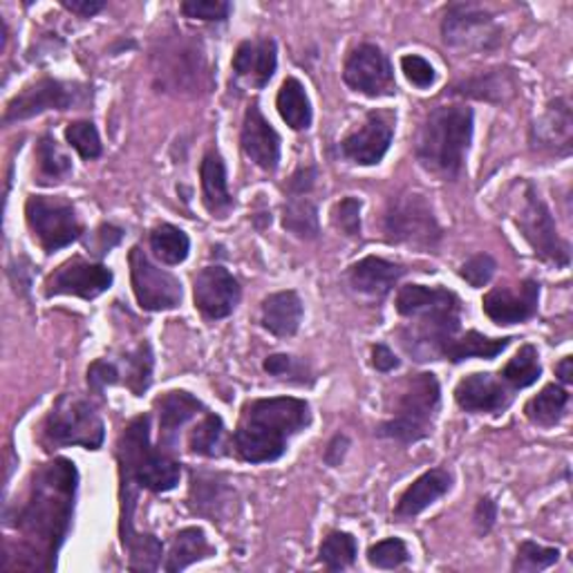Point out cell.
I'll return each instance as SVG.
<instances>
[{
    "label": "cell",
    "mask_w": 573,
    "mask_h": 573,
    "mask_svg": "<svg viewBox=\"0 0 573 573\" xmlns=\"http://www.w3.org/2000/svg\"><path fill=\"white\" fill-rule=\"evenodd\" d=\"M112 271L97 263L72 258L46 280V296H79L92 300L112 287Z\"/></svg>",
    "instance_id": "obj_15"
},
{
    "label": "cell",
    "mask_w": 573,
    "mask_h": 573,
    "mask_svg": "<svg viewBox=\"0 0 573 573\" xmlns=\"http://www.w3.org/2000/svg\"><path fill=\"white\" fill-rule=\"evenodd\" d=\"M393 137H395L393 112H367L365 121L340 141V152L358 166H374L386 157L393 144Z\"/></svg>",
    "instance_id": "obj_14"
},
{
    "label": "cell",
    "mask_w": 573,
    "mask_h": 573,
    "mask_svg": "<svg viewBox=\"0 0 573 573\" xmlns=\"http://www.w3.org/2000/svg\"><path fill=\"white\" fill-rule=\"evenodd\" d=\"M404 274L406 269L402 265L388 263L376 256H367L356 265H352L347 278L354 292L372 298H384L399 283Z\"/></svg>",
    "instance_id": "obj_21"
},
{
    "label": "cell",
    "mask_w": 573,
    "mask_h": 573,
    "mask_svg": "<svg viewBox=\"0 0 573 573\" xmlns=\"http://www.w3.org/2000/svg\"><path fill=\"white\" fill-rule=\"evenodd\" d=\"M240 144L245 155L267 172H274L280 161V135L254 103L243 121Z\"/></svg>",
    "instance_id": "obj_20"
},
{
    "label": "cell",
    "mask_w": 573,
    "mask_h": 573,
    "mask_svg": "<svg viewBox=\"0 0 573 573\" xmlns=\"http://www.w3.org/2000/svg\"><path fill=\"white\" fill-rule=\"evenodd\" d=\"M26 216L34 238L48 254L77 243L83 234L75 207L63 198L32 196L26 205Z\"/></svg>",
    "instance_id": "obj_10"
},
{
    "label": "cell",
    "mask_w": 573,
    "mask_h": 573,
    "mask_svg": "<svg viewBox=\"0 0 573 573\" xmlns=\"http://www.w3.org/2000/svg\"><path fill=\"white\" fill-rule=\"evenodd\" d=\"M128 369H126V386L135 397H141L150 381H152V352L148 343H141L135 352L128 354L126 358Z\"/></svg>",
    "instance_id": "obj_38"
},
{
    "label": "cell",
    "mask_w": 573,
    "mask_h": 573,
    "mask_svg": "<svg viewBox=\"0 0 573 573\" xmlns=\"http://www.w3.org/2000/svg\"><path fill=\"white\" fill-rule=\"evenodd\" d=\"M495 520H497V504L491 497H482L477 508H475V526H477V531L482 535L488 533L493 528Z\"/></svg>",
    "instance_id": "obj_50"
},
{
    "label": "cell",
    "mask_w": 573,
    "mask_h": 573,
    "mask_svg": "<svg viewBox=\"0 0 573 573\" xmlns=\"http://www.w3.org/2000/svg\"><path fill=\"white\" fill-rule=\"evenodd\" d=\"M260 323L278 338H289L300 329L303 300L296 292H278L263 300Z\"/></svg>",
    "instance_id": "obj_26"
},
{
    "label": "cell",
    "mask_w": 573,
    "mask_h": 573,
    "mask_svg": "<svg viewBox=\"0 0 573 573\" xmlns=\"http://www.w3.org/2000/svg\"><path fill=\"white\" fill-rule=\"evenodd\" d=\"M540 148H546L555 155H569L573 141V117L566 99L557 97L546 106L544 117L533 128Z\"/></svg>",
    "instance_id": "obj_24"
},
{
    "label": "cell",
    "mask_w": 573,
    "mask_h": 573,
    "mask_svg": "<svg viewBox=\"0 0 573 573\" xmlns=\"http://www.w3.org/2000/svg\"><path fill=\"white\" fill-rule=\"evenodd\" d=\"M132 571H155L161 560V542L155 535H135L128 544Z\"/></svg>",
    "instance_id": "obj_41"
},
{
    "label": "cell",
    "mask_w": 573,
    "mask_h": 573,
    "mask_svg": "<svg viewBox=\"0 0 573 573\" xmlns=\"http://www.w3.org/2000/svg\"><path fill=\"white\" fill-rule=\"evenodd\" d=\"M397 312L413 318V327L404 334V347L417 360L444 358L446 345L460 336L462 303L444 287L408 285L397 294Z\"/></svg>",
    "instance_id": "obj_2"
},
{
    "label": "cell",
    "mask_w": 573,
    "mask_h": 573,
    "mask_svg": "<svg viewBox=\"0 0 573 573\" xmlns=\"http://www.w3.org/2000/svg\"><path fill=\"white\" fill-rule=\"evenodd\" d=\"M345 83L365 97H393L397 92L395 72L384 50L360 43L354 48L343 68Z\"/></svg>",
    "instance_id": "obj_12"
},
{
    "label": "cell",
    "mask_w": 573,
    "mask_h": 573,
    "mask_svg": "<svg viewBox=\"0 0 573 573\" xmlns=\"http://www.w3.org/2000/svg\"><path fill=\"white\" fill-rule=\"evenodd\" d=\"M283 227L300 240H316L320 234L316 205L307 196H289L283 211Z\"/></svg>",
    "instance_id": "obj_32"
},
{
    "label": "cell",
    "mask_w": 573,
    "mask_h": 573,
    "mask_svg": "<svg viewBox=\"0 0 573 573\" xmlns=\"http://www.w3.org/2000/svg\"><path fill=\"white\" fill-rule=\"evenodd\" d=\"M540 285L522 280L517 285L495 287L484 296V312L497 325H515L528 320L537 312Z\"/></svg>",
    "instance_id": "obj_18"
},
{
    "label": "cell",
    "mask_w": 573,
    "mask_h": 573,
    "mask_svg": "<svg viewBox=\"0 0 573 573\" xmlns=\"http://www.w3.org/2000/svg\"><path fill=\"white\" fill-rule=\"evenodd\" d=\"M37 161H39V181H59L72 170V161L66 152H61L57 139L52 135L41 137L37 146Z\"/></svg>",
    "instance_id": "obj_36"
},
{
    "label": "cell",
    "mask_w": 573,
    "mask_h": 573,
    "mask_svg": "<svg viewBox=\"0 0 573 573\" xmlns=\"http://www.w3.org/2000/svg\"><path fill=\"white\" fill-rule=\"evenodd\" d=\"M372 365L378 372H393L399 367V358L395 356V352L388 345H374L372 347Z\"/></svg>",
    "instance_id": "obj_51"
},
{
    "label": "cell",
    "mask_w": 573,
    "mask_h": 573,
    "mask_svg": "<svg viewBox=\"0 0 573 573\" xmlns=\"http://www.w3.org/2000/svg\"><path fill=\"white\" fill-rule=\"evenodd\" d=\"M130 280L132 292L141 309L146 312H166L175 309L181 303V285L166 269L157 267L141 247L130 251Z\"/></svg>",
    "instance_id": "obj_11"
},
{
    "label": "cell",
    "mask_w": 573,
    "mask_h": 573,
    "mask_svg": "<svg viewBox=\"0 0 573 573\" xmlns=\"http://www.w3.org/2000/svg\"><path fill=\"white\" fill-rule=\"evenodd\" d=\"M444 43L453 48H491L500 41V30L488 10L473 3H455L442 23Z\"/></svg>",
    "instance_id": "obj_13"
},
{
    "label": "cell",
    "mask_w": 573,
    "mask_h": 573,
    "mask_svg": "<svg viewBox=\"0 0 573 573\" xmlns=\"http://www.w3.org/2000/svg\"><path fill=\"white\" fill-rule=\"evenodd\" d=\"M117 457L121 466V482L152 491L166 493L179 484L181 466L166 453L150 446V419L141 415L128 424L119 437Z\"/></svg>",
    "instance_id": "obj_5"
},
{
    "label": "cell",
    "mask_w": 573,
    "mask_h": 573,
    "mask_svg": "<svg viewBox=\"0 0 573 573\" xmlns=\"http://www.w3.org/2000/svg\"><path fill=\"white\" fill-rule=\"evenodd\" d=\"M513 338H486L484 334L471 329L464 336H455L446 349H444V358L453 360V363H462L466 358L480 356V358H495L497 354H502Z\"/></svg>",
    "instance_id": "obj_30"
},
{
    "label": "cell",
    "mask_w": 573,
    "mask_h": 573,
    "mask_svg": "<svg viewBox=\"0 0 573 573\" xmlns=\"http://www.w3.org/2000/svg\"><path fill=\"white\" fill-rule=\"evenodd\" d=\"M283 121L294 130H307L312 126V106L303 83L294 77L285 79L276 99Z\"/></svg>",
    "instance_id": "obj_29"
},
{
    "label": "cell",
    "mask_w": 573,
    "mask_h": 573,
    "mask_svg": "<svg viewBox=\"0 0 573 573\" xmlns=\"http://www.w3.org/2000/svg\"><path fill=\"white\" fill-rule=\"evenodd\" d=\"M515 225L540 260L551 263L555 267L569 265V245L560 238L555 220L544 200L537 196L533 184H524L522 202L515 214Z\"/></svg>",
    "instance_id": "obj_9"
},
{
    "label": "cell",
    "mask_w": 573,
    "mask_h": 573,
    "mask_svg": "<svg viewBox=\"0 0 573 573\" xmlns=\"http://www.w3.org/2000/svg\"><path fill=\"white\" fill-rule=\"evenodd\" d=\"M276 66L278 57L276 43L271 39L245 41L234 55V72L256 88H265L271 81Z\"/></svg>",
    "instance_id": "obj_22"
},
{
    "label": "cell",
    "mask_w": 573,
    "mask_h": 573,
    "mask_svg": "<svg viewBox=\"0 0 573 573\" xmlns=\"http://www.w3.org/2000/svg\"><path fill=\"white\" fill-rule=\"evenodd\" d=\"M560 560V551L553 546H542L537 542H522L513 562V571L515 573H535V571H544L551 564H555Z\"/></svg>",
    "instance_id": "obj_39"
},
{
    "label": "cell",
    "mask_w": 573,
    "mask_h": 573,
    "mask_svg": "<svg viewBox=\"0 0 573 573\" xmlns=\"http://www.w3.org/2000/svg\"><path fill=\"white\" fill-rule=\"evenodd\" d=\"M117 384H119V369H117L115 363H110L106 358H99L90 365L88 386L97 397H101L108 386H117Z\"/></svg>",
    "instance_id": "obj_46"
},
{
    "label": "cell",
    "mask_w": 573,
    "mask_h": 573,
    "mask_svg": "<svg viewBox=\"0 0 573 573\" xmlns=\"http://www.w3.org/2000/svg\"><path fill=\"white\" fill-rule=\"evenodd\" d=\"M265 369L278 378H287V374H300L303 365L287 354H274L265 360Z\"/></svg>",
    "instance_id": "obj_48"
},
{
    "label": "cell",
    "mask_w": 573,
    "mask_h": 573,
    "mask_svg": "<svg viewBox=\"0 0 573 573\" xmlns=\"http://www.w3.org/2000/svg\"><path fill=\"white\" fill-rule=\"evenodd\" d=\"M356 553H358V546H356L354 535L343 533V531H334V533H329V535L323 540L320 551H318V557H320V562H323L329 571H343V569H347V566L354 564Z\"/></svg>",
    "instance_id": "obj_37"
},
{
    "label": "cell",
    "mask_w": 573,
    "mask_h": 573,
    "mask_svg": "<svg viewBox=\"0 0 573 573\" xmlns=\"http://www.w3.org/2000/svg\"><path fill=\"white\" fill-rule=\"evenodd\" d=\"M573 358L571 356H564L557 365H555V376L562 381V384L564 386H569L571 384V381H573Z\"/></svg>",
    "instance_id": "obj_53"
},
{
    "label": "cell",
    "mask_w": 573,
    "mask_h": 573,
    "mask_svg": "<svg viewBox=\"0 0 573 573\" xmlns=\"http://www.w3.org/2000/svg\"><path fill=\"white\" fill-rule=\"evenodd\" d=\"M314 181H316V168H312V166L298 168L287 184L289 196H307L314 188Z\"/></svg>",
    "instance_id": "obj_49"
},
{
    "label": "cell",
    "mask_w": 573,
    "mask_h": 573,
    "mask_svg": "<svg viewBox=\"0 0 573 573\" xmlns=\"http://www.w3.org/2000/svg\"><path fill=\"white\" fill-rule=\"evenodd\" d=\"M202 196H205V207L209 214L225 218L234 209V198L229 194L227 184V166L220 157V152L209 150L202 159Z\"/></svg>",
    "instance_id": "obj_27"
},
{
    "label": "cell",
    "mask_w": 573,
    "mask_h": 573,
    "mask_svg": "<svg viewBox=\"0 0 573 573\" xmlns=\"http://www.w3.org/2000/svg\"><path fill=\"white\" fill-rule=\"evenodd\" d=\"M451 484H453V477L444 468H435V471L424 473L419 480H415L406 488V493L402 495V500H399V504L395 508V515L399 520L419 515L431 504H435L439 497H444L451 491Z\"/></svg>",
    "instance_id": "obj_25"
},
{
    "label": "cell",
    "mask_w": 573,
    "mask_h": 573,
    "mask_svg": "<svg viewBox=\"0 0 573 573\" xmlns=\"http://www.w3.org/2000/svg\"><path fill=\"white\" fill-rule=\"evenodd\" d=\"M473 137V110L466 106H442L422 124L417 137L419 164L442 177L457 179Z\"/></svg>",
    "instance_id": "obj_4"
},
{
    "label": "cell",
    "mask_w": 573,
    "mask_h": 573,
    "mask_svg": "<svg viewBox=\"0 0 573 573\" xmlns=\"http://www.w3.org/2000/svg\"><path fill=\"white\" fill-rule=\"evenodd\" d=\"M79 473L72 462L55 460L34 475L30 497L17 513V528L26 537L23 549L32 557V569L50 571L68 535Z\"/></svg>",
    "instance_id": "obj_1"
},
{
    "label": "cell",
    "mask_w": 573,
    "mask_h": 573,
    "mask_svg": "<svg viewBox=\"0 0 573 573\" xmlns=\"http://www.w3.org/2000/svg\"><path fill=\"white\" fill-rule=\"evenodd\" d=\"M190 453L202 457L227 455V428L218 415H205V419L188 435Z\"/></svg>",
    "instance_id": "obj_33"
},
{
    "label": "cell",
    "mask_w": 573,
    "mask_h": 573,
    "mask_svg": "<svg viewBox=\"0 0 573 573\" xmlns=\"http://www.w3.org/2000/svg\"><path fill=\"white\" fill-rule=\"evenodd\" d=\"M439 381L435 374H417L406 381L397 397L395 413L388 422L378 426L381 437H391L402 444H415L431 435L435 415L439 411Z\"/></svg>",
    "instance_id": "obj_6"
},
{
    "label": "cell",
    "mask_w": 573,
    "mask_h": 573,
    "mask_svg": "<svg viewBox=\"0 0 573 573\" xmlns=\"http://www.w3.org/2000/svg\"><path fill=\"white\" fill-rule=\"evenodd\" d=\"M367 560L376 569H399L411 560V551L404 540L388 537L384 542H376L367 551Z\"/></svg>",
    "instance_id": "obj_40"
},
{
    "label": "cell",
    "mask_w": 573,
    "mask_h": 573,
    "mask_svg": "<svg viewBox=\"0 0 573 573\" xmlns=\"http://www.w3.org/2000/svg\"><path fill=\"white\" fill-rule=\"evenodd\" d=\"M511 386H506L502 376L495 378L488 372L471 374L460 381V386L455 391V402L462 411L466 413H488L497 415L508 408L513 395Z\"/></svg>",
    "instance_id": "obj_19"
},
{
    "label": "cell",
    "mask_w": 573,
    "mask_h": 573,
    "mask_svg": "<svg viewBox=\"0 0 573 573\" xmlns=\"http://www.w3.org/2000/svg\"><path fill=\"white\" fill-rule=\"evenodd\" d=\"M150 249L164 265H179L188 258L190 240L181 229L172 225H159L150 231Z\"/></svg>",
    "instance_id": "obj_35"
},
{
    "label": "cell",
    "mask_w": 573,
    "mask_h": 573,
    "mask_svg": "<svg viewBox=\"0 0 573 573\" xmlns=\"http://www.w3.org/2000/svg\"><path fill=\"white\" fill-rule=\"evenodd\" d=\"M155 408L159 413V448L168 451L175 446L179 428L205 411V406L194 395H188L184 391L161 395L155 402Z\"/></svg>",
    "instance_id": "obj_23"
},
{
    "label": "cell",
    "mask_w": 573,
    "mask_h": 573,
    "mask_svg": "<svg viewBox=\"0 0 573 573\" xmlns=\"http://www.w3.org/2000/svg\"><path fill=\"white\" fill-rule=\"evenodd\" d=\"M332 223L343 236L358 238L360 236V202L356 198L340 200L332 211Z\"/></svg>",
    "instance_id": "obj_43"
},
{
    "label": "cell",
    "mask_w": 573,
    "mask_h": 573,
    "mask_svg": "<svg viewBox=\"0 0 573 573\" xmlns=\"http://www.w3.org/2000/svg\"><path fill=\"white\" fill-rule=\"evenodd\" d=\"M495 269H497V263L493 260V256H488V254H477V256H473L468 263L462 265L460 276H462L471 287L480 289V287H484V285L491 283Z\"/></svg>",
    "instance_id": "obj_45"
},
{
    "label": "cell",
    "mask_w": 573,
    "mask_h": 573,
    "mask_svg": "<svg viewBox=\"0 0 573 573\" xmlns=\"http://www.w3.org/2000/svg\"><path fill=\"white\" fill-rule=\"evenodd\" d=\"M196 307L209 320H220L234 314L240 303V283L225 267H207L196 276Z\"/></svg>",
    "instance_id": "obj_17"
},
{
    "label": "cell",
    "mask_w": 573,
    "mask_h": 573,
    "mask_svg": "<svg viewBox=\"0 0 573 573\" xmlns=\"http://www.w3.org/2000/svg\"><path fill=\"white\" fill-rule=\"evenodd\" d=\"M402 68L411 83L417 88H431L435 83V68L419 55H408L402 59Z\"/></svg>",
    "instance_id": "obj_47"
},
{
    "label": "cell",
    "mask_w": 573,
    "mask_h": 573,
    "mask_svg": "<svg viewBox=\"0 0 573 573\" xmlns=\"http://www.w3.org/2000/svg\"><path fill=\"white\" fill-rule=\"evenodd\" d=\"M540 374H542V365H540L537 349L533 345H522L520 352L500 372L504 384L511 386L513 391H522V388L533 386L535 381L540 378Z\"/></svg>",
    "instance_id": "obj_34"
},
{
    "label": "cell",
    "mask_w": 573,
    "mask_h": 573,
    "mask_svg": "<svg viewBox=\"0 0 573 573\" xmlns=\"http://www.w3.org/2000/svg\"><path fill=\"white\" fill-rule=\"evenodd\" d=\"M566 404H569V393L557 384H549L537 397H533L526 404L524 413L535 426L551 428L564 417Z\"/></svg>",
    "instance_id": "obj_31"
},
{
    "label": "cell",
    "mask_w": 573,
    "mask_h": 573,
    "mask_svg": "<svg viewBox=\"0 0 573 573\" xmlns=\"http://www.w3.org/2000/svg\"><path fill=\"white\" fill-rule=\"evenodd\" d=\"M103 437L106 433L99 413L88 399L77 395H63L50 411L41 431V442L48 446V451L61 446H83L88 451H97L101 448Z\"/></svg>",
    "instance_id": "obj_7"
},
{
    "label": "cell",
    "mask_w": 573,
    "mask_h": 573,
    "mask_svg": "<svg viewBox=\"0 0 573 573\" xmlns=\"http://www.w3.org/2000/svg\"><path fill=\"white\" fill-rule=\"evenodd\" d=\"M386 238L395 245H408L419 251L437 249L442 240L433 207L422 194L408 190L391 200L386 211Z\"/></svg>",
    "instance_id": "obj_8"
},
{
    "label": "cell",
    "mask_w": 573,
    "mask_h": 573,
    "mask_svg": "<svg viewBox=\"0 0 573 573\" xmlns=\"http://www.w3.org/2000/svg\"><path fill=\"white\" fill-rule=\"evenodd\" d=\"M63 8L70 10L72 14L90 19V17L99 14L106 8V3L103 0H63Z\"/></svg>",
    "instance_id": "obj_52"
},
{
    "label": "cell",
    "mask_w": 573,
    "mask_h": 573,
    "mask_svg": "<svg viewBox=\"0 0 573 573\" xmlns=\"http://www.w3.org/2000/svg\"><path fill=\"white\" fill-rule=\"evenodd\" d=\"M209 555H214V546L209 544L205 531L196 528V526H188L175 535L164 569L168 573L184 571L186 566H190L194 562H200Z\"/></svg>",
    "instance_id": "obj_28"
},
{
    "label": "cell",
    "mask_w": 573,
    "mask_h": 573,
    "mask_svg": "<svg viewBox=\"0 0 573 573\" xmlns=\"http://www.w3.org/2000/svg\"><path fill=\"white\" fill-rule=\"evenodd\" d=\"M79 97L77 86L57 79H41L17 95L6 110V124L37 117L46 110H68Z\"/></svg>",
    "instance_id": "obj_16"
},
{
    "label": "cell",
    "mask_w": 573,
    "mask_h": 573,
    "mask_svg": "<svg viewBox=\"0 0 573 573\" xmlns=\"http://www.w3.org/2000/svg\"><path fill=\"white\" fill-rule=\"evenodd\" d=\"M66 139L83 159H97L101 155V139L92 121L70 124L66 128Z\"/></svg>",
    "instance_id": "obj_42"
},
{
    "label": "cell",
    "mask_w": 573,
    "mask_h": 573,
    "mask_svg": "<svg viewBox=\"0 0 573 573\" xmlns=\"http://www.w3.org/2000/svg\"><path fill=\"white\" fill-rule=\"evenodd\" d=\"M181 12L188 19H200V21H225L231 14V6L225 0H184Z\"/></svg>",
    "instance_id": "obj_44"
},
{
    "label": "cell",
    "mask_w": 573,
    "mask_h": 573,
    "mask_svg": "<svg viewBox=\"0 0 573 573\" xmlns=\"http://www.w3.org/2000/svg\"><path fill=\"white\" fill-rule=\"evenodd\" d=\"M309 404L294 397L256 399L243 408L234 444L238 455L251 464H267L283 457L287 442L309 426Z\"/></svg>",
    "instance_id": "obj_3"
}]
</instances>
